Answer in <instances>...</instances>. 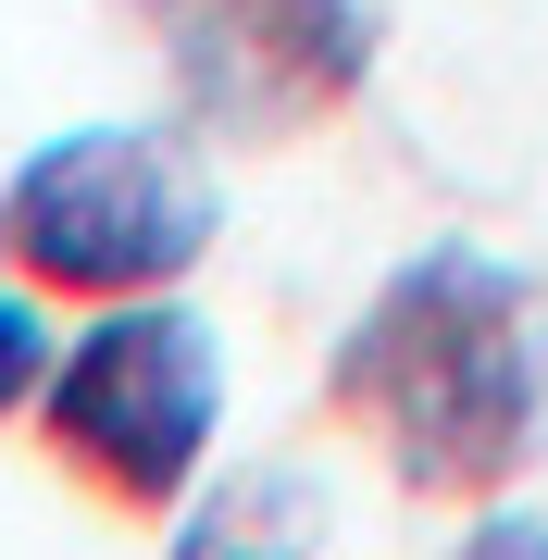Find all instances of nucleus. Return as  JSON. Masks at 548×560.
I'll return each instance as SVG.
<instances>
[{
  "instance_id": "1",
  "label": "nucleus",
  "mask_w": 548,
  "mask_h": 560,
  "mask_svg": "<svg viewBox=\"0 0 548 560\" xmlns=\"http://www.w3.org/2000/svg\"><path fill=\"white\" fill-rule=\"evenodd\" d=\"M312 423L411 511H487L548 448V287L487 237H424L325 337Z\"/></svg>"
},
{
  "instance_id": "2",
  "label": "nucleus",
  "mask_w": 548,
  "mask_h": 560,
  "mask_svg": "<svg viewBox=\"0 0 548 560\" xmlns=\"http://www.w3.org/2000/svg\"><path fill=\"white\" fill-rule=\"evenodd\" d=\"M38 448L62 460V486H88L113 523H187L224 448V337L200 324L187 287L150 300H88L62 312V349L38 374Z\"/></svg>"
},
{
  "instance_id": "3",
  "label": "nucleus",
  "mask_w": 548,
  "mask_h": 560,
  "mask_svg": "<svg viewBox=\"0 0 548 560\" xmlns=\"http://www.w3.org/2000/svg\"><path fill=\"white\" fill-rule=\"evenodd\" d=\"M212 138L187 113H138V125H62L0 175V249L38 300L88 312V300H150L187 287L224 237V175Z\"/></svg>"
},
{
  "instance_id": "4",
  "label": "nucleus",
  "mask_w": 548,
  "mask_h": 560,
  "mask_svg": "<svg viewBox=\"0 0 548 560\" xmlns=\"http://www.w3.org/2000/svg\"><path fill=\"white\" fill-rule=\"evenodd\" d=\"M125 38L163 75V113H187L212 150H300L362 113L386 13L374 0H113Z\"/></svg>"
},
{
  "instance_id": "5",
  "label": "nucleus",
  "mask_w": 548,
  "mask_h": 560,
  "mask_svg": "<svg viewBox=\"0 0 548 560\" xmlns=\"http://www.w3.org/2000/svg\"><path fill=\"white\" fill-rule=\"evenodd\" d=\"M62 349V300H38V287L13 275V249H0V423L38 411V374Z\"/></svg>"
}]
</instances>
